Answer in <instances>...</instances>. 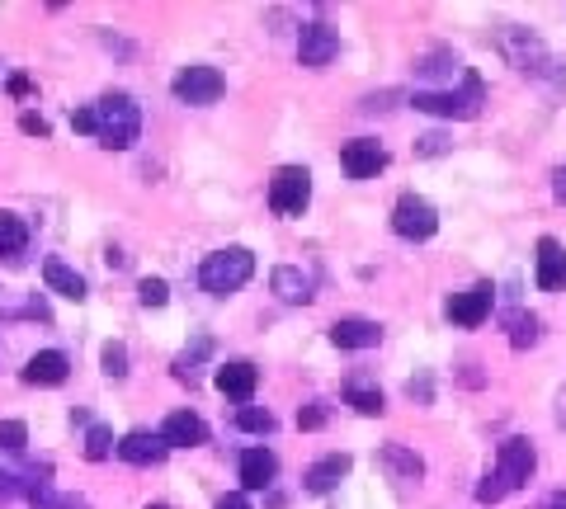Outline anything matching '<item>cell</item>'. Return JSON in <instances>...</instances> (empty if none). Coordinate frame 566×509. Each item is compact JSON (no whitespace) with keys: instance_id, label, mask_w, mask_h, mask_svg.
Segmentation results:
<instances>
[{"instance_id":"16","label":"cell","mask_w":566,"mask_h":509,"mask_svg":"<svg viewBox=\"0 0 566 509\" xmlns=\"http://www.w3.org/2000/svg\"><path fill=\"white\" fill-rule=\"evenodd\" d=\"M71 363L62 349H43V354H34V359L24 363V382L29 387H57V382H67Z\"/></svg>"},{"instance_id":"45","label":"cell","mask_w":566,"mask_h":509,"mask_svg":"<svg viewBox=\"0 0 566 509\" xmlns=\"http://www.w3.org/2000/svg\"><path fill=\"white\" fill-rule=\"evenodd\" d=\"M147 509H170V505H147Z\"/></svg>"},{"instance_id":"44","label":"cell","mask_w":566,"mask_h":509,"mask_svg":"<svg viewBox=\"0 0 566 509\" xmlns=\"http://www.w3.org/2000/svg\"><path fill=\"white\" fill-rule=\"evenodd\" d=\"M548 509H566V491H557V495H552V500H548Z\"/></svg>"},{"instance_id":"40","label":"cell","mask_w":566,"mask_h":509,"mask_svg":"<svg viewBox=\"0 0 566 509\" xmlns=\"http://www.w3.org/2000/svg\"><path fill=\"white\" fill-rule=\"evenodd\" d=\"M552 194L557 203H566V165H557V175H552Z\"/></svg>"},{"instance_id":"6","label":"cell","mask_w":566,"mask_h":509,"mask_svg":"<svg viewBox=\"0 0 566 509\" xmlns=\"http://www.w3.org/2000/svg\"><path fill=\"white\" fill-rule=\"evenodd\" d=\"M170 90H175V99L180 104H217L222 99V90H227V81H222V71L217 66H184L180 76L170 81Z\"/></svg>"},{"instance_id":"9","label":"cell","mask_w":566,"mask_h":509,"mask_svg":"<svg viewBox=\"0 0 566 509\" xmlns=\"http://www.w3.org/2000/svg\"><path fill=\"white\" fill-rule=\"evenodd\" d=\"M335 52H340V33L331 24H302V38H298L302 66H331Z\"/></svg>"},{"instance_id":"27","label":"cell","mask_w":566,"mask_h":509,"mask_svg":"<svg viewBox=\"0 0 566 509\" xmlns=\"http://www.w3.org/2000/svg\"><path fill=\"white\" fill-rule=\"evenodd\" d=\"M236 429H246V434H269L274 429V415L265 406H241L236 411Z\"/></svg>"},{"instance_id":"13","label":"cell","mask_w":566,"mask_h":509,"mask_svg":"<svg viewBox=\"0 0 566 509\" xmlns=\"http://www.w3.org/2000/svg\"><path fill=\"white\" fill-rule=\"evenodd\" d=\"M383 340L378 321H364V316H340L331 326V345L335 349H373Z\"/></svg>"},{"instance_id":"30","label":"cell","mask_w":566,"mask_h":509,"mask_svg":"<svg viewBox=\"0 0 566 509\" xmlns=\"http://www.w3.org/2000/svg\"><path fill=\"white\" fill-rule=\"evenodd\" d=\"M137 302H142V307H166L170 302L166 279H142L137 283Z\"/></svg>"},{"instance_id":"5","label":"cell","mask_w":566,"mask_h":509,"mask_svg":"<svg viewBox=\"0 0 566 509\" xmlns=\"http://www.w3.org/2000/svg\"><path fill=\"white\" fill-rule=\"evenodd\" d=\"M392 231L406 236V241H430L434 231H439V213H434L430 198L420 194H401L397 208H392Z\"/></svg>"},{"instance_id":"12","label":"cell","mask_w":566,"mask_h":509,"mask_svg":"<svg viewBox=\"0 0 566 509\" xmlns=\"http://www.w3.org/2000/svg\"><path fill=\"white\" fill-rule=\"evenodd\" d=\"M255 387H260V368H255V363L236 359V363H222V368H217V392L241 401V406H250Z\"/></svg>"},{"instance_id":"31","label":"cell","mask_w":566,"mask_h":509,"mask_svg":"<svg viewBox=\"0 0 566 509\" xmlns=\"http://www.w3.org/2000/svg\"><path fill=\"white\" fill-rule=\"evenodd\" d=\"M24 444H29V429L19 425V420H0V448H5V453H19Z\"/></svg>"},{"instance_id":"2","label":"cell","mask_w":566,"mask_h":509,"mask_svg":"<svg viewBox=\"0 0 566 509\" xmlns=\"http://www.w3.org/2000/svg\"><path fill=\"white\" fill-rule=\"evenodd\" d=\"M250 274H255V255H250L246 246L213 250V255L199 264L203 293H213V297H227V293H236V288H246Z\"/></svg>"},{"instance_id":"42","label":"cell","mask_w":566,"mask_h":509,"mask_svg":"<svg viewBox=\"0 0 566 509\" xmlns=\"http://www.w3.org/2000/svg\"><path fill=\"white\" fill-rule=\"evenodd\" d=\"M557 425L566 429V387H562V392H557Z\"/></svg>"},{"instance_id":"18","label":"cell","mask_w":566,"mask_h":509,"mask_svg":"<svg viewBox=\"0 0 566 509\" xmlns=\"http://www.w3.org/2000/svg\"><path fill=\"white\" fill-rule=\"evenodd\" d=\"M566 283V250L552 241V236H543L538 241V288L543 293H557Z\"/></svg>"},{"instance_id":"3","label":"cell","mask_w":566,"mask_h":509,"mask_svg":"<svg viewBox=\"0 0 566 509\" xmlns=\"http://www.w3.org/2000/svg\"><path fill=\"white\" fill-rule=\"evenodd\" d=\"M411 104L420 114H434V118H477V109H482V81L467 71L463 90H416Z\"/></svg>"},{"instance_id":"25","label":"cell","mask_w":566,"mask_h":509,"mask_svg":"<svg viewBox=\"0 0 566 509\" xmlns=\"http://www.w3.org/2000/svg\"><path fill=\"white\" fill-rule=\"evenodd\" d=\"M208 354H213V340H208V335H199V340H194V349H184L180 359H175V378L194 387V363L208 359Z\"/></svg>"},{"instance_id":"23","label":"cell","mask_w":566,"mask_h":509,"mask_svg":"<svg viewBox=\"0 0 566 509\" xmlns=\"http://www.w3.org/2000/svg\"><path fill=\"white\" fill-rule=\"evenodd\" d=\"M29 505L34 509H90V500L85 495H62V491H52L48 481H38V486H29Z\"/></svg>"},{"instance_id":"32","label":"cell","mask_w":566,"mask_h":509,"mask_svg":"<svg viewBox=\"0 0 566 509\" xmlns=\"http://www.w3.org/2000/svg\"><path fill=\"white\" fill-rule=\"evenodd\" d=\"M449 147L453 142L444 137V132H425V137L416 142V156H439V151H449Z\"/></svg>"},{"instance_id":"17","label":"cell","mask_w":566,"mask_h":509,"mask_svg":"<svg viewBox=\"0 0 566 509\" xmlns=\"http://www.w3.org/2000/svg\"><path fill=\"white\" fill-rule=\"evenodd\" d=\"M274 477H279V458H274L269 448H250V453H241V486H246V491H269Z\"/></svg>"},{"instance_id":"35","label":"cell","mask_w":566,"mask_h":509,"mask_svg":"<svg viewBox=\"0 0 566 509\" xmlns=\"http://www.w3.org/2000/svg\"><path fill=\"white\" fill-rule=\"evenodd\" d=\"M406 396H411V401H430V396H434L430 378H411V382H406Z\"/></svg>"},{"instance_id":"1","label":"cell","mask_w":566,"mask_h":509,"mask_svg":"<svg viewBox=\"0 0 566 509\" xmlns=\"http://www.w3.org/2000/svg\"><path fill=\"white\" fill-rule=\"evenodd\" d=\"M142 132V114H137L133 95H104L95 104V137L109 151H128Z\"/></svg>"},{"instance_id":"37","label":"cell","mask_w":566,"mask_h":509,"mask_svg":"<svg viewBox=\"0 0 566 509\" xmlns=\"http://www.w3.org/2000/svg\"><path fill=\"white\" fill-rule=\"evenodd\" d=\"M71 128H76V132H95V104H90V109H76V114H71Z\"/></svg>"},{"instance_id":"26","label":"cell","mask_w":566,"mask_h":509,"mask_svg":"<svg viewBox=\"0 0 566 509\" xmlns=\"http://www.w3.org/2000/svg\"><path fill=\"white\" fill-rule=\"evenodd\" d=\"M109 453H114V434H109L104 425H90V429H85V458H90V462H104Z\"/></svg>"},{"instance_id":"41","label":"cell","mask_w":566,"mask_h":509,"mask_svg":"<svg viewBox=\"0 0 566 509\" xmlns=\"http://www.w3.org/2000/svg\"><path fill=\"white\" fill-rule=\"evenodd\" d=\"M10 95H29V76H10Z\"/></svg>"},{"instance_id":"43","label":"cell","mask_w":566,"mask_h":509,"mask_svg":"<svg viewBox=\"0 0 566 509\" xmlns=\"http://www.w3.org/2000/svg\"><path fill=\"white\" fill-rule=\"evenodd\" d=\"M104 264H109V269H118V264H123V250L109 246V250H104Z\"/></svg>"},{"instance_id":"14","label":"cell","mask_w":566,"mask_h":509,"mask_svg":"<svg viewBox=\"0 0 566 509\" xmlns=\"http://www.w3.org/2000/svg\"><path fill=\"white\" fill-rule=\"evenodd\" d=\"M350 467H354L350 453H331V458H321V462H312V467H307L302 486H307L312 495H331L340 481L350 477Z\"/></svg>"},{"instance_id":"24","label":"cell","mask_w":566,"mask_h":509,"mask_svg":"<svg viewBox=\"0 0 566 509\" xmlns=\"http://www.w3.org/2000/svg\"><path fill=\"white\" fill-rule=\"evenodd\" d=\"M24 246H29V227H24V217L0 213V255H19Z\"/></svg>"},{"instance_id":"39","label":"cell","mask_w":566,"mask_h":509,"mask_svg":"<svg viewBox=\"0 0 566 509\" xmlns=\"http://www.w3.org/2000/svg\"><path fill=\"white\" fill-rule=\"evenodd\" d=\"M217 509H250V500L241 491H232V495H222V500H217Z\"/></svg>"},{"instance_id":"33","label":"cell","mask_w":566,"mask_h":509,"mask_svg":"<svg viewBox=\"0 0 566 509\" xmlns=\"http://www.w3.org/2000/svg\"><path fill=\"white\" fill-rule=\"evenodd\" d=\"M298 425H302V429H321V425H326V401H312V406H302V411H298Z\"/></svg>"},{"instance_id":"29","label":"cell","mask_w":566,"mask_h":509,"mask_svg":"<svg viewBox=\"0 0 566 509\" xmlns=\"http://www.w3.org/2000/svg\"><path fill=\"white\" fill-rule=\"evenodd\" d=\"M100 363H104V373H109V378H128V349L118 345V340H109V345H104V354H100Z\"/></svg>"},{"instance_id":"11","label":"cell","mask_w":566,"mask_h":509,"mask_svg":"<svg viewBox=\"0 0 566 509\" xmlns=\"http://www.w3.org/2000/svg\"><path fill=\"white\" fill-rule=\"evenodd\" d=\"M486 316H491V283H477V288H467V293H453L449 297V321L453 326H482Z\"/></svg>"},{"instance_id":"8","label":"cell","mask_w":566,"mask_h":509,"mask_svg":"<svg viewBox=\"0 0 566 509\" xmlns=\"http://www.w3.org/2000/svg\"><path fill=\"white\" fill-rule=\"evenodd\" d=\"M340 165H345V175H350V180H373V175L387 165V151L378 147L373 137H354V142L340 147Z\"/></svg>"},{"instance_id":"21","label":"cell","mask_w":566,"mask_h":509,"mask_svg":"<svg viewBox=\"0 0 566 509\" xmlns=\"http://www.w3.org/2000/svg\"><path fill=\"white\" fill-rule=\"evenodd\" d=\"M378 458H383V467H387V472H392L397 481H420V477H425V462H420L411 448L383 444V453H378Z\"/></svg>"},{"instance_id":"22","label":"cell","mask_w":566,"mask_h":509,"mask_svg":"<svg viewBox=\"0 0 566 509\" xmlns=\"http://www.w3.org/2000/svg\"><path fill=\"white\" fill-rule=\"evenodd\" d=\"M345 401H350L359 415H383L387 406H383V392L373 387V382H364V378H350L345 382Z\"/></svg>"},{"instance_id":"19","label":"cell","mask_w":566,"mask_h":509,"mask_svg":"<svg viewBox=\"0 0 566 509\" xmlns=\"http://www.w3.org/2000/svg\"><path fill=\"white\" fill-rule=\"evenodd\" d=\"M269 288L283 297V302H312V274H302L298 264H279L269 274Z\"/></svg>"},{"instance_id":"28","label":"cell","mask_w":566,"mask_h":509,"mask_svg":"<svg viewBox=\"0 0 566 509\" xmlns=\"http://www.w3.org/2000/svg\"><path fill=\"white\" fill-rule=\"evenodd\" d=\"M533 340H538V316L515 312V316H510V345H515V349H529Z\"/></svg>"},{"instance_id":"20","label":"cell","mask_w":566,"mask_h":509,"mask_svg":"<svg viewBox=\"0 0 566 509\" xmlns=\"http://www.w3.org/2000/svg\"><path fill=\"white\" fill-rule=\"evenodd\" d=\"M43 283H48L52 293H62V297H71V302H81L85 297V279L71 269V264H62V260H48L43 264Z\"/></svg>"},{"instance_id":"4","label":"cell","mask_w":566,"mask_h":509,"mask_svg":"<svg viewBox=\"0 0 566 509\" xmlns=\"http://www.w3.org/2000/svg\"><path fill=\"white\" fill-rule=\"evenodd\" d=\"M312 203V175L302 165H279L269 180V208L279 217H302Z\"/></svg>"},{"instance_id":"34","label":"cell","mask_w":566,"mask_h":509,"mask_svg":"<svg viewBox=\"0 0 566 509\" xmlns=\"http://www.w3.org/2000/svg\"><path fill=\"white\" fill-rule=\"evenodd\" d=\"M505 491H510V486L500 477H486L482 486H477V500H482V505H496V500H505Z\"/></svg>"},{"instance_id":"10","label":"cell","mask_w":566,"mask_h":509,"mask_svg":"<svg viewBox=\"0 0 566 509\" xmlns=\"http://www.w3.org/2000/svg\"><path fill=\"white\" fill-rule=\"evenodd\" d=\"M114 453L123 462H133V467H161L166 462L170 448L161 444V434H147V429H133V434H123L114 444Z\"/></svg>"},{"instance_id":"7","label":"cell","mask_w":566,"mask_h":509,"mask_svg":"<svg viewBox=\"0 0 566 509\" xmlns=\"http://www.w3.org/2000/svg\"><path fill=\"white\" fill-rule=\"evenodd\" d=\"M533 467H538V453H533L529 439H505L500 444V458H496V477L515 491V486H524V481L533 477Z\"/></svg>"},{"instance_id":"15","label":"cell","mask_w":566,"mask_h":509,"mask_svg":"<svg viewBox=\"0 0 566 509\" xmlns=\"http://www.w3.org/2000/svg\"><path fill=\"white\" fill-rule=\"evenodd\" d=\"M203 439H208V425L194 411H170L166 425H161V444L166 448H194Z\"/></svg>"},{"instance_id":"38","label":"cell","mask_w":566,"mask_h":509,"mask_svg":"<svg viewBox=\"0 0 566 509\" xmlns=\"http://www.w3.org/2000/svg\"><path fill=\"white\" fill-rule=\"evenodd\" d=\"M15 495H19V477L0 472V500H15Z\"/></svg>"},{"instance_id":"36","label":"cell","mask_w":566,"mask_h":509,"mask_svg":"<svg viewBox=\"0 0 566 509\" xmlns=\"http://www.w3.org/2000/svg\"><path fill=\"white\" fill-rule=\"evenodd\" d=\"M19 128L29 132V137H48V118H38V114H24V118H19Z\"/></svg>"}]
</instances>
